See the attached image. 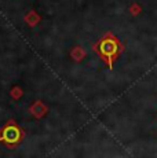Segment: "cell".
I'll return each instance as SVG.
<instances>
[{
  "instance_id": "cell-2",
  "label": "cell",
  "mask_w": 157,
  "mask_h": 158,
  "mask_svg": "<svg viewBox=\"0 0 157 158\" xmlns=\"http://www.w3.org/2000/svg\"><path fill=\"white\" fill-rule=\"evenodd\" d=\"M22 138H23V131L17 124H14L13 121L8 123L3 129H0V142H4V143L10 146L19 143L22 140Z\"/></svg>"
},
{
  "instance_id": "cell-1",
  "label": "cell",
  "mask_w": 157,
  "mask_h": 158,
  "mask_svg": "<svg viewBox=\"0 0 157 158\" xmlns=\"http://www.w3.org/2000/svg\"><path fill=\"white\" fill-rule=\"evenodd\" d=\"M94 51L99 55V58L106 63L108 68L113 69L114 62H116L117 58L121 55V52L124 51V44L120 41V39L117 37V36L108 32L106 35L102 36L98 40V43L94 45Z\"/></svg>"
}]
</instances>
